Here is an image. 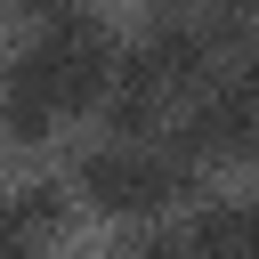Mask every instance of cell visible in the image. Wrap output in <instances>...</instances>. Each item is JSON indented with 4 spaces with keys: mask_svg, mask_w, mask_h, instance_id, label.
Returning a JSON list of instances; mask_svg holds the SVG:
<instances>
[{
    "mask_svg": "<svg viewBox=\"0 0 259 259\" xmlns=\"http://www.w3.org/2000/svg\"><path fill=\"white\" fill-rule=\"evenodd\" d=\"M8 219H16L24 243L49 251V243L73 227V186H65V178H24V186H8Z\"/></svg>",
    "mask_w": 259,
    "mask_h": 259,
    "instance_id": "52a82bcc",
    "label": "cell"
},
{
    "mask_svg": "<svg viewBox=\"0 0 259 259\" xmlns=\"http://www.w3.org/2000/svg\"><path fill=\"white\" fill-rule=\"evenodd\" d=\"M170 138H178L202 170H219V162H259V89L235 81V73H219L202 97H186V113L170 121Z\"/></svg>",
    "mask_w": 259,
    "mask_h": 259,
    "instance_id": "3957f363",
    "label": "cell"
},
{
    "mask_svg": "<svg viewBox=\"0 0 259 259\" xmlns=\"http://www.w3.org/2000/svg\"><path fill=\"white\" fill-rule=\"evenodd\" d=\"M121 49H130V40H121L113 16H97V8H32V32L16 40L8 65L73 121V113H97V105H105Z\"/></svg>",
    "mask_w": 259,
    "mask_h": 259,
    "instance_id": "6da1fadb",
    "label": "cell"
},
{
    "mask_svg": "<svg viewBox=\"0 0 259 259\" xmlns=\"http://www.w3.org/2000/svg\"><path fill=\"white\" fill-rule=\"evenodd\" d=\"M202 162L162 130L154 146H113V138H89L81 154H73V194L89 202V210H105V219H154V210H170V202H194L202 194Z\"/></svg>",
    "mask_w": 259,
    "mask_h": 259,
    "instance_id": "7a4b0ae2",
    "label": "cell"
},
{
    "mask_svg": "<svg viewBox=\"0 0 259 259\" xmlns=\"http://www.w3.org/2000/svg\"><path fill=\"white\" fill-rule=\"evenodd\" d=\"M178 251H186V259H251L243 202H194V219L178 227Z\"/></svg>",
    "mask_w": 259,
    "mask_h": 259,
    "instance_id": "ba28073f",
    "label": "cell"
},
{
    "mask_svg": "<svg viewBox=\"0 0 259 259\" xmlns=\"http://www.w3.org/2000/svg\"><path fill=\"white\" fill-rule=\"evenodd\" d=\"M97 121H105V138H113V146H154V138L178 121V97H170V81H162L138 49H121V65H113V89H105Z\"/></svg>",
    "mask_w": 259,
    "mask_h": 259,
    "instance_id": "5b68a950",
    "label": "cell"
},
{
    "mask_svg": "<svg viewBox=\"0 0 259 259\" xmlns=\"http://www.w3.org/2000/svg\"><path fill=\"white\" fill-rule=\"evenodd\" d=\"M0 146H8V138H0Z\"/></svg>",
    "mask_w": 259,
    "mask_h": 259,
    "instance_id": "8fae6325",
    "label": "cell"
},
{
    "mask_svg": "<svg viewBox=\"0 0 259 259\" xmlns=\"http://www.w3.org/2000/svg\"><path fill=\"white\" fill-rule=\"evenodd\" d=\"M113 259H186V251H178V235H170V227H138Z\"/></svg>",
    "mask_w": 259,
    "mask_h": 259,
    "instance_id": "9c48e42d",
    "label": "cell"
},
{
    "mask_svg": "<svg viewBox=\"0 0 259 259\" xmlns=\"http://www.w3.org/2000/svg\"><path fill=\"white\" fill-rule=\"evenodd\" d=\"M0 138H8V146H32V154L65 138V113H57L16 65H0Z\"/></svg>",
    "mask_w": 259,
    "mask_h": 259,
    "instance_id": "8992f818",
    "label": "cell"
},
{
    "mask_svg": "<svg viewBox=\"0 0 259 259\" xmlns=\"http://www.w3.org/2000/svg\"><path fill=\"white\" fill-rule=\"evenodd\" d=\"M162 81H170V97L186 105V97H202L227 65L210 57V32H202V8H154L146 24H138V40H130Z\"/></svg>",
    "mask_w": 259,
    "mask_h": 259,
    "instance_id": "277c9868",
    "label": "cell"
},
{
    "mask_svg": "<svg viewBox=\"0 0 259 259\" xmlns=\"http://www.w3.org/2000/svg\"><path fill=\"white\" fill-rule=\"evenodd\" d=\"M243 235H251V259H259V194H243Z\"/></svg>",
    "mask_w": 259,
    "mask_h": 259,
    "instance_id": "30bf717a",
    "label": "cell"
}]
</instances>
